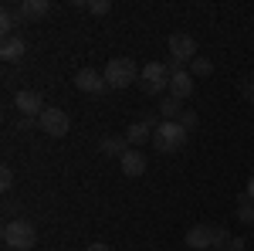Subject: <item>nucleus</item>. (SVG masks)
Returning a JSON list of instances; mask_svg holds the SVG:
<instances>
[{"label": "nucleus", "mask_w": 254, "mask_h": 251, "mask_svg": "<svg viewBox=\"0 0 254 251\" xmlns=\"http://www.w3.org/2000/svg\"><path fill=\"white\" fill-rule=\"evenodd\" d=\"M183 241H187L193 251L214 248V228H210V224H193V228L187 231V238H183Z\"/></svg>", "instance_id": "10"}, {"label": "nucleus", "mask_w": 254, "mask_h": 251, "mask_svg": "<svg viewBox=\"0 0 254 251\" xmlns=\"http://www.w3.org/2000/svg\"><path fill=\"white\" fill-rule=\"evenodd\" d=\"M244 193H248V200H254V173H251V180H248V187H244Z\"/></svg>", "instance_id": "28"}, {"label": "nucleus", "mask_w": 254, "mask_h": 251, "mask_svg": "<svg viewBox=\"0 0 254 251\" xmlns=\"http://www.w3.org/2000/svg\"><path fill=\"white\" fill-rule=\"evenodd\" d=\"M119 167H122V173H126V176H142V173H146V156L139 153V150H129V153L119 160Z\"/></svg>", "instance_id": "14"}, {"label": "nucleus", "mask_w": 254, "mask_h": 251, "mask_svg": "<svg viewBox=\"0 0 254 251\" xmlns=\"http://www.w3.org/2000/svg\"><path fill=\"white\" fill-rule=\"evenodd\" d=\"M210 72H214V61H210V58L196 55V58L190 61V75H193V78H203V75H210Z\"/></svg>", "instance_id": "19"}, {"label": "nucleus", "mask_w": 254, "mask_h": 251, "mask_svg": "<svg viewBox=\"0 0 254 251\" xmlns=\"http://www.w3.org/2000/svg\"><path fill=\"white\" fill-rule=\"evenodd\" d=\"M126 139H129L132 150L142 146V143H149V139H153V119H139V122H132L129 133H126Z\"/></svg>", "instance_id": "13"}, {"label": "nucleus", "mask_w": 254, "mask_h": 251, "mask_svg": "<svg viewBox=\"0 0 254 251\" xmlns=\"http://www.w3.org/2000/svg\"><path fill=\"white\" fill-rule=\"evenodd\" d=\"M170 68H166V61H146L142 65V72H139V85H142V92L146 95H159L163 88H170Z\"/></svg>", "instance_id": "4"}, {"label": "nucleus", "mask_w": 254, "mask_h": 251, "mask_svg": "<svg viewBox=\"0 0 254 251\" xmlns=\"http://www.w3.org/2000/svg\"><path fill=\"white\" fill-rule=\"evenodd\" d=\"M14 105H17L20 116H34V119L48 109V105H44V98H41V92H34V88H20L17 95H14Z\"/></svg>", "instance_id": "7"}, {"label": "nucleus", "mask_w": 254, "mask_h": 251, "mask_svg": "<svg viewBox=\"0 0 254 251\" xmlns=\"http://www.w3.org/2000/svg\"><path fill=\"white\" fill-rule=\"evenodd\" d=\"M98 150H102L105 156H116V160H122V156L129 153L132 146H129V139H126V136H102V139H98Z\"/></svg>", "instance_id": "12"}, {"label": "nucleus", "mask_w": 254, "mask_h": 251, "mask_svg": "<svg viewBox=\"0 0 254 251\" xmlns=\"http://www.w3.org/2000/svg\"><path fill=\"white\" fill-rule=\"evenodd\" d=\"M17 14H20V24H38L41 17L51 14V3L48 0H20Z\"/></svg>", "instance_id": "9"}, {"label": "nucleus", "mask_w": 254, "mask_h": 251, "mask_svg": "<svg viewBox=\"0 0 254 251\" xmlns=\"http://www.w3.org/2000/svg\"><path fill=\"white\" fill-rule=\"evenodd\" d=\"M88 14H95V17H102V14H109L112 10V3L109 0H88V7H85Z\"/></svg>", "instance_id": "20"}, {"label": "nucleus", "mask_w": 254, "mask_h": 251, "mask_svg": "<svg viewBox=\"0 0 254 251\" xmlns=\"http://www.w3.org/2000/svg\"><path fill=\"white\" fill-rule=\"evenodd\" d=\"M193 88H196V82H193V75H190V72H176V75L170 78V95L180 98V102L193 95Z\"/></svg>", "instance_id": "11"}, {"label": "nucleus", "mask_w": 254, "mask_h": 251, "mask_svg": "<svg viewBox=\"0 0 254 251\" xmlns=\"http://www.w3.org/2000/svg\"><path fill=\"white\" fill-rule=\"evenodd\" d=\"M17 129H20V133H31V129H41V126H38V119H34V116H20L17 119Z\"/></svg>", "instance_id": "24"}, {"label": "nucleus", "mask_w": 254, "mask_h": 251, "mask_svg": "<svg viewBox=\"0 0 254 251\" xmlns=\"http://www.w3.org/2000/svg\"><path fill=\"white\" fill-rule=\"evenodd\" d=\"M187 136L190 133L180 122H159L156 129H153V146H156L159 153H176V150H183Z\"/></svg>", "instance_id": "3"}, {"label": "nucleus", "mask_w": 254, "mask_h": 251, "mask_svg": "<svg viewBox=\"0 0 254 251\" xmlns=\"http://www.w3.org/2000/svg\"><path fill=\"white\" fill-rule=\"evenodd\" d=\"M0 190H14V170L10 167L0 170Z\"/></svg>", "instance_id": "23"}, {"label": "nucleus", "mask_w": 254, "mask_h": 251, "mask_svg": "<svg viewBox=\"0 0 254 251\" xmlns=\"http://www.w3.org/2000/svg\"><path fill=\"white\" fill-rule=\"evenodd\" d=\"M176 122H180V126H183V129H187V133H190V129H193L196 122H200V119H196V112H193V109H183V112H180V119H176Z\"/></svg>", "instance_id": "21"}, {"label": "nucleus", "mask_w": 254, "mask_h": 251, "mask_svg": "<svg viewBox=\"0 0 254 251\" xmlns=\"http://www.w3.org/2000/svg\"><path fill=\"white\" fill-rule=\"evenodd\" d=\"M244 245H248L244 238H231V241H227V245H224L220 251H244Z\"/></svg>", "instance_id": "26"}, {"label": "nucleus", "mask_w": 254, "mask_h": 251, "mask_svg": "<svg viewBox=\"0 0 254 251\" xmlns=\"http://www.w3.org/2000/svg\"><path fill=\"white\" fill-rule=\"evenodd\" d=\"M237 221L254 224V200H248V193H237Z\"/></svg>", "instance_id": "18"}, {"label": "nucleus", "mask_w": 254, "mask_h": 251, "mask_svg": "<svg viewBox=\"0 0 254 251\" xmlns=\"http://www.w3.org/2000/svg\"><path fill=\"white\" fill-rule=\"evenodd\" d=\"M38 126H41V133H44V136L61 139V136H68V129H71V119H68V112H64V109L48 105V109L38 116Z\"/></svg>", "instance_id": "5"}, {"label": "nucleus", "mask_w": 254, "mask_h": 251, "mask_svg": "<svg viewBox=\"0 0 254 251\" xmlns=\"http://www.w3.org/2000/svg\"><path fill=\"white\" fill-rule=\"evenodd\" d=\"M14 27H20V14L14 7H3L0 10V34L3 38H14Z\"/></svg>", "instance_id": "16"}, {"label": "nucleus", "mask_w": 254, "mask_h": 251, "mask_svg": "<svg viewBox=\"0 0 254 251\" xmlns=\"http://www.w3.org/2000/svg\"><path fill=\"white\" fill-rule=\"evenodd\" d=\"M180 112H183V102H180V98L166 95L163 102H159V116H163V122H176Z\"/></svg>", "instance_id": "17"}, {"label": "nucleus", "mask_w": 254, "mask_h": 251, "mask_svg": "<svg viewBox=\"0 0 254 251\" xmlns=\"http://www.w3.org/2000/svg\"><path fill=\"white\" fill-rule=\"evenodd\" d=\"M227 241H231V234H227V228H220V224H214V248L220 251L224 245H227Z\"/></svg>", "instance_id": "22"}, {"label": "nucleus", "mask_w": 254, "mask_h": 251, "mask_svg": "<svg viewBox=\"0 0 254 251\" xmlns=\"http://www.w3.org/2000/svg\"><path fill=\"white\" fill-rule=\"evenodd\" d=\"M170 58L176 61H193L196 58V41L190 34H170Z\"/></svg>", "instance_id": "8"}, {"label": "nucleus", "mask_w": 254, "mask_h": 251, "mask_svg": "<svg viewBox=\"0 0 254 251\" xmlns=\"http://www.w3.org/2000/svg\"><path fill=\"white\" fill-rule=\"evenodd\" d=\"M24 51H27V44H24V38H3V44H0V58L3 61H20L24 58Z\"/></svg>", "instance_id": "15"}, {"label": "nucleus", "mask_w": 254, "mask_h": 251, "mask_svg": "<svg viewBox=\"0 0 254 251\" xmlns=\"http://www.w3.org/2000/svg\"><path fill=\"white\" fill-rule=\"evenodd\" d=\"M3 245L14 251H31L38 245V228L24 217H14V221L3 224Z\"/></svg>", "instance_id": "1"}, {"label": "nucleus", "mask_w": 254, "mask_h": 251, "mask_svg": "<svg viewBox=\"0 0 254 251\" xmlns=\"http://www.w3.org/2000/svg\"><path fill=\"white\" fill-rule=\"evenodd\" d=\"M139 72H142V68H139L132 58H112L105 65L102 75H105V85H109V88H129L139 78Z\"/></svg>", "instance_id": "2"}, {"label": "nucleus", "mask_w": 254, "mask_h": 251, "mask_svg": "<svg viewBox=\"0 0 254 251\" xmlns=\"http://www.w3.org/2000/svg\"><path fill=\"white\" fill-rule=\"evenodd\" d=\"M75 88L85 92V95H102L109 85H105V75L95 72V68H81L78 75H75Z\"/></svg>", "instance_id": "6"}, {"label": "nucleus", "mask_w": 254, "mask_h": 251, "mask_svg": "<svg viewBox=\"0 0 254 251\" xmlns=\"http://www.w3.org/2000/svg\"><path fill=\"white\" fill-rule=\"evenodd\" d=\"M241 98L254 102V78H241Z\"/></svg>", "instance_id": "25"}, {"label": "nucleus", "mask_w": 254, "mask_h": 251, "mask_svg": "<svg viewBox=\"0 0 254 251\" xmlns=\"http://www.w3.org/2000/svg\"><path fill=\"white\" fill-rule=\"evenodd\" d=\"M88 251H112V248H109L105 241H95V245H88Z\"/></svg>", "instance_id": "27"}]
</instances>
